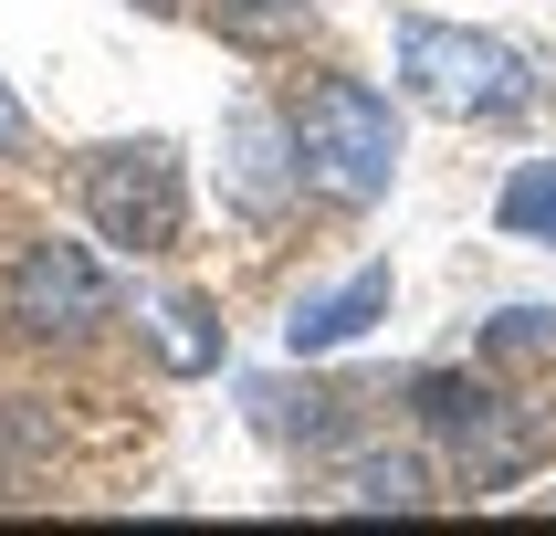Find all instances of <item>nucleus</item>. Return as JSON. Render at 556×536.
Wrapping results in <instances>:
<instances>
[{
    "label": "nucleus",
    "mask_w": 556,
    "mask_h": 536,
    "mask_svg": "<svg viewBox=\"0 0 556 536\" xmlns=\"http://www.w3.org/2000/svg\"><path fill=\"white\" fill-rule=\"evenodd\" d=\"M294 169H305L326 200H378V189L400 179V116H389V95H368L357 74H315L294 95Z\"/></svg>",
    "instance_id": "nucleus-1"
},
{
    "label": "nucleus",
    "mask_w": 556,
    "mask_h": 536,
    "mask_svg": "<svg viewBox=\"0 0 556 536\" xmlns=\"http://www.w3.org/2000/svg\"><path fill=\"white\" fill-rule=\"evenodd\" d=\"M400 85L441 116H515L535 95L526 53L494 42V32H463V22H409L400 32Z\"/></svg>",
    "instance_id": "nucleus-2"
},
{
    "label": "nucleus",
    "mask_w": 556,
    "mask_h": 536,
    "mask_svg": "<svg viewBox=\"0 0 556 536\" xmlns=\"http://www.w3.org/2000/svg\"><path fill=\"white\" fill-rule=\"evenodd\" d=\"M85 221H94V232H105L116 252H168V242L189 232L179 148H157V137L94 148V158H85Z\"/></svg>",
    "instance_id": "nucleus-3"
},
{
    "label": "nucleus",
    "mask_w": 556,
    "mask_h": 536,
    "mask_svg": "<svg viewBox=\"0 0 556 536\" xmlns=\"http://www.w3.org/2000/svg\"><path fill=\"white\" fill-rule=\"evenodd\" d=\"M94 326H116V284H105V263H94L85 242H31L22 263H11V337L74 347V337H94Z\"/></svg>",
    "instance_id": "nucleus-4"
},
{
    "label": "nucleus",
    "mask_w": 556,
    "mask_h": 536,
    "mask_svg": "<svg viewBox=\"0 0 556 536\" xmlns=\"http://www.w3.org/2000/svg\"><path fill=\"white\" fill-rule=\"evenodd\" d=\"M378 315H389V274H346L337 295H305V306H294V326H283V347H294V358H326V347H346L357 337V326H378Z\"/></svg>",
    "instance_id": "nucleus-5"
},
{
    "label": "nucleus",
    "mask_w": 556,
    "mask_h": 536,
    "mask_svg": "<svg viewBox=\"0 0 556 536\" xmlns=\"http://www.w3.org/2000/svg\"><path fill=\"white\" fill-rule=\"evenodd\" d=\"M346 504H389V515H420L431 504V473L409 452H378V463H346Z\"/></svg>",
    "instance_id": "nucleus-6"
},
{
    "label": "nucleus",
    "mask_w": 556,
    "mask_h": 536,
    "mask_svg": "<svg viewBox=\"0 0 556 536\" xmlns=\"http://www.w3.org/2000/svg\"><path fill=\"white\" fill-rule=\"evenodd\" d=\"M504 232H515V242H556V158H535V169H515V179H504Z\"/></svg>",
    "instance_id": "nucleus-7"
},
{
    "label": "nucleus",
    "mask_w": 556,
    "mask_h": 536,
    "mask_svg": "<svg viewBox=\"0 0 556 536\" xmlns=\"http://www.w3.org/2000/svg\"><path fill=\"white\" fill-rule=\"evenodd\" d=\"M483 358H494V369H535V358H556V306H504L494 326H483Z\"/></svg>",
    "instance_id": "nucleus-8"
},
{
    "label": "nucleus",
    "mask_w": 556,
    "mask_h": 536,
    "mask_svg": "<svg viewBox=\"0 0 556 536\" xmlns=\"http://www.w3.org/2000/svg\"><path fill=\"white\" fill-rule=\"evenodd\" d=\"M211 22L231 32V42H283V32H305V22H315V0H220Z\"/></svg>",
    "instance_id": "nucleus-9"
},
{
    "label": "nucleus",
    "mask_w": 556,
    "mask_h": 536,
    "mask_svg": "<svg viewBox=\"0 0 556 536\" xmlns=\"http://www.w3.org/2000/svg\"><path fill=\"white\" fill-rule=\"evenodd\" d=\"M0 148H22V105L11 95H0Z\"/></svg>",
    "instance_id": "nucleus-10"
},
{
    "label": "nucleus",
    "mask_w": 556,
    "mask_h": 536,
    "mask_svg": "<svg viewBox=\"0 0 556 536\" xmlns=\"http://www.w3.org/2000/svg\"><path fill=\"white\" fill-rule=\"evenodd\" d=\"M137 11H179V0H137Z\"/></svg>",
    "instance_id": "nucleus-11"
}]
</instances>
